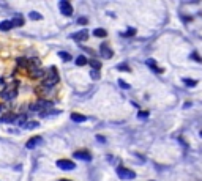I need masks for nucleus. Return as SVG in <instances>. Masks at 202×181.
<instances>
[{
    "mask_svg": "<svg viewBox=\"0 0 202 181\" xmlns=\"http://www.w3.org/2000/svg\"><path fill=\"white\" fill-rule=\"evenodd\" d=\"M117 175H119L122 179H133V178H136V173H134L133 170L126 168V167H119V168H117Z\"/></svg>",
    "mask_w": 202,
    "mask_h": 181,
    "instance_id": "f257e3e1",
    "label": "nucleus"
},
{
    "mask_svg": "<svg viewBox=\"0 0 202 181\" xmlns=\"http://www.w3.org/2000/svg\"><path fill=\"white\" fill-rule=\"evenodd\" d=\"M51 71H52V74H51L48 79H44V82H43V85H44V87H54V85L59 82V74H57V69L52 66V68H51Z\"/></svg>",
    "mask_w": 202,
    "mask_h": 181,
    "instance_id": "f03ea898",
    "label": "nucleus"
},
{
    "mask_svg": "<svg viewBox=\"0 0 202 181\" xmlns=\"http://www.w3.org/2000/svg\"><path fill=\"white\" fill-rule=\"evenodd\" d=\"M52 107V103L51 101H44V99H38L35 104H32V109L33 110H48V109H51Z\"/></svg>",
    "mask_w": 202,
    "mask_h": 181,
    "instance_id": "7ed1b4c3",
    "label": "nucleus"
},
{
    "mask_svg": "<svg viewBox=\"0 0 202 181\" xmlns=\"http://www.w3.org/2000/svg\"><path fill=\"white\" fill-rule=\"evenodd\" d=\"M57 167L62 168V170H74L76 168V164L70 159H59L57 161Z\"/></svg>",
    "mask_w": 202,
    "mask_h": 181,
    "instance_id": "20e7f679",
    "label": "nucleus"
},
{
    "mask_svg": "<svg viewBox=\"0 0 202 181\" xmlns=\"http://www.w3.org/2000/svg\"><path fill=\"white\" fill-rule=\"evenodd\" d=\"M59 8H60L62 14H65L66 18H70V16L73 14V7L70 5V2H68V0H62V2L59 3Z\"/></svg>",
    "mask_w": 202,
    "mask_h": 181,
    "instance_id": "39448f33",
    "label": "nucleus"
},
{
    "mask_svg": "<svg viewBox=\"0 0 202 181\" xmlns=\"http://www.w3.org/2000/svg\"><path fill=\"white\" fill-rule=\"evenodd\" d=\"M88 30H79V32H76V33H73L71 35V38L74 40V41H77V43H81V41H85V40H88Z\"/></svg>",
    "mask_w": 202,
    "mask_h": 181,
    "instance_id": "423d86ee",
    "label": "nucleus"
},
{
    "mask_svg": "<svg viewBox=\"0 0 202 181\" xmlns=\"http://www.w3.org/2000/svg\"><path fill=\"white\" fill-rule=\"evenodd\" d=\"M99 54H101V57H104V58H111V57L114 55V52L111 51V47H109V44H108V43H103V44H101V47H99Z\"/></svg>",
    "mask_w": 202,
    "mask_h": 181,
    "instance_id": "0eeeda50",
    "label": "nucleus"
},
{
    "mask_svg": "<svg viewBox=\"0 0 202 181\" xmlns=\"http://www.w3.org/2000/svg\"><path fill=\"white\" fill-rule=\"evenodd\" d=\"M74 159H81V161H90L92 159V154L85 150H81V151H74Z\"/></svg>",
    "mask_w": 202,
    "mask_h": 181,
    "instance_id": "6e6552de",
    "label": "nucleus"
},
{
    "mask_svg": "<svg viewBox=\"0 0 202 181\" xmlns=\"http://www.w3.org/2000/svg\"><path fill=\"white\" fill-rule=\"evenodd\" d=\"M0 96H2L3 99H13L16 96V90L14 88H7V90H3V92L0 93Z\"/></svg>",
    "mask_w": 202,
    "mask_h": 181,
    "instance_id": "1a4fd4ad",
    "label": "nucleus"
},
{
    "mask_svg": "<svg viewBox=\"0 0 202 181\" xmlns=\"http://www.w3.org/2000/svg\"><path fill=\"white\" fill-rule=\"evenodd\" d=\"M41 142H43V139H41V137H32V139H30V140H29V142L25 143V146H27L29 150H32V148L38 146V145L41 143Z\"/></svg>",
    "mask_w": 202,
    "mask_h": 181,
    "instance_id": "9d476101",
    "label": "nucleus"
},
{
    "mask_svg": "<svg viewBox=\"0 0 202 181\" xmlns=\"http://www.w3.org/2000/svg\"><path fill=\"white\" fill-rule=\"evenodd\" d=\"M71 120L73 121H76V123H84V121H87V117L85 115H82V114H71Z\"/></svg>",
    "mask_w": 202,
    "mask_h": 181,
    "instance_id": "9b49d317",
    "label": "nucleus"
},
{
    "mask_svg": "<svg viewBox=\"0 0 202 181\" xmlns=\"http://www.w3.org/2000/svg\"><path fill=\"white\" fill-rule=\"evenodd\" d=\"M16 120H18V117L14 114H7V115H3L2 118H0V121H3V123H13Z\"/></svg>",
    "mask_w": 202,
    "mask_h": 181,
    "instance_id": "f8f14e48",
    "label": "nucleus"
},
{
    "mask_svg": "<svg viewBox=\"0 0 202 181\" xmlns=\"http://www.w3.org/2000/svg\"><path fill=\"white\" fill-rule=\"evenodd\" d=\"M43 76H44V71L41 68H35V69L30 71V77H33V79H38V77H43Z\"/></svg>",
    "mask_w": 202,
    "mask_h": 181,
    "instance_id": "ddd939ff",
    "label": "nucleus"
},
{
    "mask_svg": "<svg viewBox=\"0 0 202 181\" xmlns=\"http://www.w3.org/2000/svg\"><path fill=\"white\" fill-rule=\"evenodd\" d=\"M14 25H13V22L11 21H3V22H0V30H3V32H8V30H11Z\"/></svg>",
    "mask_w": 202,
    "mask_h": 181,
    "instance_id": "4468645a",
    "label": "nucleus"
},
{
    "mask_svg": "<svg viewBox=\"0 0 202 181\" xmlns=\"http://www.w3.org/2000/svg\"><path fill=\"white\" fill-rule=\"evenodd\" d=\"M145 63H147V66H150V68H152L153 71H156V72H163V69H160V68H156V61H155L153 58H149V60H147Z\"/></svg>",
    "mask_w": 202,
    "mask_h": 181,
    "instance_id": "2eb2a0df",
    "label": "nucleus"
},
{
    "mask_svg": "<svg viewBox=\"0 0 202 181\" xmlns=\"http://www.w3.org/2000/svg\"><path fill=\"white\" fill-rule=\"evenodd\" d=\"M93 35L98 36V38H104V36L108 35V32H106L104 29H95V30H93Z\"/></svg>",
    "mask_w": 202,
    "mask_h": 181,
    "instance_id": "dca6fc26",
    "label": "nucleus"
},
{
    "mask_svg": "<svg viewBox=\"0 0 202 181\" xmlns=\"http://www.w3.org/2000/svg\"><path fill=\"white\" fill-rule=\"evenodd\" d=\"M11 22H13V25H14V27H21V25H24V19H22V16H16V18H13V19H11Z\"/></svg>",
    "mask_w": 202,
    "mask_h": 181,
    "instance_id": "f3484780",
    "label": "nucleus"
},
{
    "mask_svg": "<svg viewBox=\"0 0 202 181\" xmlns=\"http://www.w3.org/2000/svg\"><path fill=\"white\" fill-rule=\"evenodd\" d=\"M87 63H88V60H87L84 55H79V57L76 58V65H77V66H84V65H87Z\"/></svg>",
    "mask_w": 202,
    "mask_h": 181,
    "instance_id": "a211bd4d",
    "label": "nucleus"
},
{
    "mask_svg": "<svg viewBox=\"0 0 202 181\" xmlns=\"http://www.w3.org/2000/svg\"><path fill=\"white\" fill-rule=\"evenodd\" d=\"M183 83L186 85V87H196L197 85V80H193V79H183Z\"/></svg>",
    "mask_w": 202,
    "mask_h": 181,
    "instance_id": "6ab92c4d",
    "label": "nucleus"
},
{
    "mask_svg": "<svg viewBox=\"0 0 202 181\" xmlns=\"http://www.w3.org/2000/svg\"><path fill=\"white\" fill-rule=\"evenodd\" d=\"M88 63H90V66H92L93 69H96V71L101 68V63H99L98 60H88Z\"/></svg>",
    "mask_w": 202,
    "mask_h": 181,
    "instance_id": "aec40b11",
    "label": "nucleus"
},
{
    "mask_svg": "<svg viewBox=\"0 0 202 181\" xmlns=\"http://www.w3.org/2000/svg\"><path fill=\"white\" fill-rule=\"evenodd\" d=\"M29 16H30V19H33V21H40V19H43V16H41L40 13H36V11H32Z\"/></svg>",
    "mask_w": 202,
    "mask_h": 181,
    "instance_id": "412c9836",
    "label": "nucleus"
},
{
    "mask_svg": "<svg viewBox=\"0 0 202 181\" xmlns=\"http://www.w3.org/2000/svg\"><path fill=\"white\" fill-rule=\"evenodd\" d=\"M36 126H38V121H27L24 128H27V129H35Z\"/></svg>",
    "mask_w": 202,
    "mask_h": 181,
    "instance_id": "4be33fe9",
    "label": "nucleus"
},
{
    "mask_svg": "<svg viewBox=\"0 0 202 181\" xmlns=\"http://www.w3.org/2000/svg\"><path fill=\"white\" fill-rule=\"evenodd\" d=\"M134 35H136V30H134V29H128L125 33H122V36H125V38H126V36H134Z\"/></svg>",
    "mask_w": 202,
    "mask_h": 181,
    "instance_id": "5701e85b",
    "label": "nucleus"
},
{
    "mask_svg": "<svg viewBox=\"0 0 202 181\" xmlns=\"http://www.w3.org/2000/svg\"><path fill=\"white\" fill-rule=\"evenodd\" d=\"M59 57H60V58H63L65 61H70V60H71V55H70V54H66V52H59Z\"/></svg>",
    "mask_w": 202,
    "mask_h": 181,
    "instance_id": "b1692460",
    "label": "nucleus"
},
{
    "mask_svg": "<svg viewBox=\"0 0 202 181\" xmlns=\"http://www.w3.org/2000/svg\"><path fill=\"white\" fill-rule=\"evenodd\" d=\"M193 60H196L197 63H202V58H200V55L197 54V52H191V55H189Z\"/></svg>",
    "mask_w": 202,
    "mask_h": 181,
    "instance_id": "393cba45",
    "label": "nucleus"
},
{
    "mask_svg": "<svg viewBox=\"0 0 202 181\" xmlns=\"http://www.w3.org/2000/svg\"><path fill=\"white\" fill-rule=\"evenodd\" d=\"M119 85H120L123 90H128V88H130V83H126V82H125V80H122V79H119Z\"/></svg>",
    "mask_w": 202,
    "mask_h": 181,
    "instance_id": "a878e982",
    "label": "nucleus"
},
{
    "mask_svg": "<svg viewBox=\"0 0 202 181\" xmlns=\"http://www.w3.org/2000/svg\"><path fill=\"white\" fill-rule=\"evenodd\" d=\"M30 61H32V65H33L35 68H40V63H41V61H40V58H36V57H33V58H32Z\"/></svg>",
    "mask_w": 202,
    "mask_h": 181,
    "instance_id": "bb28decb",
    "label": "nucleus"
},
{
    "mask_svg": "<svg viewBox=\"0 0 202 181\" xmlns=\"http://www.w3.org/2000/svg\"><path fill=\"white\" fill-rule=\"evenodd\" d=\"M90 76H92V79H93V80H98V79H99V74H98V71H96V69H92Z\"/></svg>",
    "mask_w": 202,
    "mask_h": 181,
    "instance_id": "cd10ccee",
    "label": "nucleus"
},
{
    "mask_svg": "<svg viewBox=\"0 0 202 181\" xmlns=\"http://www.w3.org/2000/svg\"><path fill=\"white\" fill-rule=\"evenodd\" d=\"M18 63H19L21 66H27V65H29V60H27V58H18Z\"/></svg>",
    "mask_w": 202,
    "mask_h": 181,
    "instance_id": "c85d7f7f",
    "label": "nucleus"
},
{
    "mask_svg": "<svg viewBox=\"0 0 202 181\" xmlns=\"http://www.w3.org/2000/svg\"><path fill=\"white\" fill-rule=\"evenodd\" d=\"M117 69H119V71H130V66H128V65H119Z\"/></svg>",
    "mask_w": 202,
    "mask_h": 181,
    "instance_id": "c756f323",
    "label": "nucleus"
},
{
    "mask_svg": "<svg viewBox=\"0 0 202 181\" xmlns=\"http://www.w3.org/2000/svg\"><path fill=\"white\" fill-rule=\"evenodd\" d=\"M87 22H88L87 18H79V19H77V24H81V25H84V24H87Z\"/></svg>",
    "mask_w": 202,
    "mask_h": 181,
    "instance_id": "7c9ffc66",
    "label": "nucleus"
},
{
    "mask_svg": "<svg viewBox=\"0 0 202 181\" xmlns=\"http://www.w3.org/2000/svg\"><path fill=\"white\" fill-rule=\"evenodd\" d=\"M137 117H139V118H147V117H149V112H144V110H142V112H139Z\"/></svg>",
    "mask_w": 202,
    "mask_h": 181,
    "instance_id": "2f4dec72",
    "label": "nucleus"
},
{
    "mask_svg": "<svg viewBox=\"0 0 202 181\" xmlns=\"http://www.w3.org/2000/svg\"><path fill=\"white\" fill-rule=\"evenodd\" d=\"M96 140L98 142H101V143H104L106 140H104V137H101V136H96Z\"/></svg>",
    "mask_w": 202,
    "mask_h": 181,
    "instance_id": "473e14b6",
    "label": "nucleus"
},
{
    "mask_svg": "<svg viewBox=\"0 0 202 181\" xmlns=\"http://www.w3.org/2000/svg\"><path fill=\"white\" fill-rule=\"evenodd\" d=\"M59 181H71V179H59Z\"/></svg>",
    "mask_w": 202,
    "mask_h": 181,
    "instance_id": "72a5a7b5",
    "label": "nucleus"
},
{
    "mask_svg": "<svg viewBox=\"0 0 202 181\" xmlns=\"http://www.w3.org/2000/svg\"><path fill=\"white\" fill-rule=\"evenodd\" d=\"M200 137H202V131H200Z\"/></svg>",
    "mask_w": 202,
    "mask_h": 181,
    "instance_id": "f704fd0d",
    "label": "nucleus"
}]
</instances>
